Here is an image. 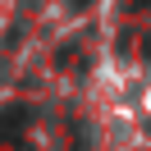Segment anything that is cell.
Here are the masks:
<instances>
[{"instance_id":"obj_1","label":"cell","mask_w":151,"mask_h":151,"mask_svg":"<svg viewBox=\"0 0 151 151\" xmlns=\"http://www.w3.org/2000/svg\"><path fill=\"white\" fill-rule=\"evenodd\" d=\"M87 5H92V0H73V9H87Z\"/></svg>"}]
</instances>
